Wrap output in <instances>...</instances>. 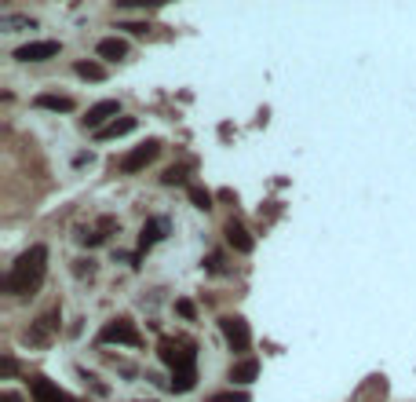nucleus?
Instances as JSON below:
<instances>
[{
  "label": "nucleus",
  "instance_id": "obj_12",
  "mask_svg": "<svg viewBox=\"0 0 416 402\" xmlns=\"http://www.w3.org/2000/svg\"><path fill=\"white\" fill-rule=\"evenodd\" d=\"M255 377H260V362L255 358H241L230 366V384H252Z\"/></svg>",
  "mask_w": 416,
  "mask_h": 402
},
{
  "label": "nucleus",
  "instance_id": "obj_25",
  "mask_svg": "<svg viewBox=\"0 0 416 402\" xmlns=\"http://www.w3.org/2000/svg\"><path fill=\"white\" fill-rule=\"evenodd\" d=\"M0 402H22V395H15V391H4V395H0Z\"/></svg>",
  "mask_w": 416,
  "mask_h": 402
},
{
  "label": "nucleus",
  "instance_id": "obj_1",
  "mask_svg": "<svg viewBox=\"0 0 416 402\" xmlns=\"http://www.w3.org/2000/svg\"><path fill=\"white\" fill-rule=\"evenodd\" d=\"M44 271H48V249L44 245H29V249L11 263L8 278H4V289L11 296H29L37 293L41 282H44Z\"/></svg>",
  "mask_w": 416,
  "mask_h": 402
},
{
  "label": "nucleus",
  "instance_id": "obj_5",
  "mask_svg": "<svg viewBox=\"0 0 416 402\" xmlns=\"http://www.w3.org/2000/svg\"><path fill=\"white\" fill-rule=\"evenodd\" d=\"M121 117V106H117V99H103V103H95V106H88V114H84V129H91V132H103L110 121H117Z\"/></svg>",
  "mask_w": 416,
  "mask_h": 402
},
{
  "label": "nucleus",
  "instance_id": "obj_4",
  "mask_svg": "<svg viewBox=\"0 0 416 402\" xmlns=\"http://www.w3.org/2000/svg\"><path fill=\"white\" fill-rule=\"evenodd\" d=\"M157 154H161V139H146V143H139L136 150H128L124 158H121V172H143Z\"/></svg>",
  "mask_w": 416,
  "mask_h": 402
},
{
  "label": "nucleus",
  "instance_id": "obj_22",
  "mask_svg": "<svg viewBox=\"0 0 416 402\" xmlns=\"http://www.w3.org/2000/svg\"><path fill=\"white\" fill-rule=\"evenodd\" d=\"M176 311L183 318H194V303H190V300H176Z\"/></svg>",
  "mask_w": 416,
  "mask_h": 402
},
{
  "label": "nucleus",
  "instance_id": "obj_11",
  "mask_svg": "<svg viewBox=\"0 0 416 402\" xmlns=\"http://www.w3.org/2000/svg\"><path fill=\"white\" fill-rule=\"evenodd\" d=\"M157 355H161V362H165V366L179 369L190 355H194V348H183V344H176V340H161V344H157Z\"/></svg>",
  "mask_w": 416,
  "mask_h": 402
},
{
  "label": "nucleus",
  "instance_id": "obj_9",
  "mask_svg": "<svg viewBox=\"0 0 416 402\" xmlns=\"http://www.w3.org/2000/svg\"><path fill=\"white\" fill-rule=\"evenodd\" d=\"M165 234H168V220H165V216H157V220H146V223H143V234H139V253L153 249V245L161 241Z\"/></svg>",
  "mask_w": 416,
  "mask_h": 402
},
{
  "label": "nucleus",
  "instance_id": "obj_14",
  "mask_svg": "<svg viewBox=\"0 0 416 402\" xmlns=\"http://www.w3.org/2000/svg\"><path fill=\"white\" fill-rule=\"evenodd\" d=\"M227 241L234 245L238 253H252V245H255V241H252V234H248L241 223H234V220L227 223Z\"/></svg>",
  "mask_w": 416,
  "mask_h": 402
},
{
  "label": "nucleus",
  "instance_id": "obj_17",
  "mask_svg": "<svg viewBox=\"0 0 416 402\" xmlns=\"http://www.w3.org/2000/svg\"><path fill=\"white\" fill-rule=\"evenodd\" d=\"M99 55L110 59V63H117V59L128 55V44H124L121 37H106V41H99Z\"/></svg>",
  "mask_w": 416,
  "mask_h": 402
},
{
  "label": "nucleus",
  "instance_id": "obj_21",
  "mask_svg": "<svg viewBox=\"0 0 416 402\" xmlns=\"http://www.w3.org/2000/svg\"><path fill=\"white\" fill-rule=\"evenodd\" d=\"M186 179V165H172V169H165V176H161V183H168V187H172V183H183Z\"/></svg>",
  "mask_w": 416,
  "mask_h": 402
},
{
  "label": "nucleus",
  "instance_id": "obj_18",
  "mask_svg": "<svg viewBox=\"0 0 416 402\" xmlns=\"http://www.w3.org/2000/svg\"><path fill=\"white\" fill-rule=\"evenodd\" d=\"M73 70H77V77H84V81H103V77H106V70H103L99 63H77Z\"/></svg>",
  "mask_w": 416,
  "mask_h": 402
},
{
  "label": "nucleus",
  "instance_id": "obj_23",
  "mask_svg": "<svg viewBox=\"0 0 416 402\" xmlns=\"http://www.w3.org/2000/svg\"><path fill=\"white\" fill-rule=\"evenodd\" d=\"M0 369H4V377H11L19 366H15V358H11V355H4V358H0Z\"/></svg>",
  "mask_w": 416,
  "mask_h": 402
},
{
  "label": "nucleus",
  "instance_id": "obj_13",
  "mask_svg": "<svg viewBox=\"0 0 416 402\" xmlns=\"http://www.w3.org/2000/svg\"><path fill=\"white\" fill-rule=\"evenodd\" d=\"M136 125H139L136 117H117V121H110V125L103 132H95V136H99V139H121L128 132H136Z\"/></svg>",
  "mask_w": 416,
  "mask_h": 402
},
{
  "label": "nucleus",
  "instance_id": "obj_15",
  "mask_svg": "<svg viewBox=\"0 0 416 402\" xmlns=\"http://www.w3.org/2000/svg\"><path fill=\"white\" fill-rule=\"evenodd\" d=\"M113 227H117V220H113V216H103V220H99V227H95V231H88V234H81V241H84V245H103V241L113 234Z\"/></svg>",
  "mask_w": 416,
  "mask_h": 402
},
{
  "label": "nucleus",
  "instance_id": "obj_24",
  "mask_svg": "<svg viewBox=\"0 0 416 402\" xmlns=\"http://www.w3.org/2000/svg\"><path fill=\"white\" fill-rule=\"evenodd\" d=\"M208 267H212V271H223V256L212 253V256H208Z\"/></svg>",
  "mask_w": 416,
  "mask_h": 402
},
{
  "label": "nucleus",
  "instance_id": "obj_3",
  "mask_svg": "<svg viewBox=\"0 0 416 402\" xmlns=\"http://www.w3.org/2000/svg\"><path fill=\"white\" fill-rule=\"evenodd\" d=\"M219 329H223V336H227L230 351H248L252 333H248V322H245L241 315H223V318H219Z\"/></svg>",
  "mask_w": 416,
  "mask_h": 402
},
{
  "label": "nucleus",
  "instance_id": "obj_20",
  "mask_svg": "<svg viewBox=\"0 0 416 402\" xmlns=\"http://www.w3.org/2000/svg\"><path fill=\"white\" fill-rule=\"evenodd\" d=\"M208 402H248V391H215L208 395Z\"/></svg>",
  "mask_w": 416,
  "mask_h": 402
},
{
  "label": "nucleus",
  "instance_id": "obj_6",
  "mask_svg": "<svg viewBox=\"0 0 416 402\" xmlns=\"http://www.w3.org/2000/svg\"><path fill=\"white\" fill-rule=\"evenodd\" d=\"M29 395H34V402H77L70 391H62L48 377H34V381H29Z\"/></svg>",
  "mask_w": 416,
  "mask_h": 402
},
{
  "label": "nucleus",
  "instance_id": "obj_7",
  "mask_svg": "<svg viewBox=\"0 0 416 402\" xmlns=\"http://www.w3.org/2000/svg\"><path fill=\"white\" fill-rule=\"evenodd\" d=\"M59 55V41H29L22 48H15V59L19 63H44V59Z\"/></svg>",
  "mask_w": 416,
  "mask_h": 402
},
{
  "label": "nucleus",
  "instance_id": "obj_19",
  "mask_svg": "<svg viewBox=\"0 0 416 402\" xmlns=\"http://www.w3.org/2000/svg\"><path fill=\"white\" fill-rule=\"evenodd\" d=\"M190 201H194L198 208H205V212L212 208V194L205 187H198V183H190Z\"/></svg>",
  "mask_w": 416,
  "mask_h": 402
},
{
  "label": "nucleus",
  "instance_id": "obj_2",
  "mask_svg": "<svg viewBox=\"0 0 416 402\" xmlns=\"http://www.w3.org/2000/svg\"><path fill=\"white\" fill-rule=\"evenodd\" d=\"M99 340L103 344H128V348H139L143 344V333L136 329V322H128V318H113L99 329Z\"/></svg>",
  "mask_w": 416,
  "mask_h": 402
},
{
  "label": "nucleus",
  "instance_id": "obj_10",
  "mask_svg": "<svg viewBox=\"0 0 416 402\" xmlns=\"http://www.w3.org/2000/svg\"><path fill=\"white\" fill-rule=\"evenodd\" d=\"M55 329H59V311H48L44 318H37V326H29L26 340H29V344H48Z\"/></svg>",
  "mask_w": 416,
  "mask_h": 402
},
{
  "label": "nucleus",
  "instance_id": "obj_8",
  "mask_svg": "<svg viewBox=\"0 0 416 402\" xmlns=\"http://www.w3.org/2000/svg\"><path fill=\"white\" fill-rule=\"evenodd\" d=\"M194 384H198V355H190L179 369H172L168 388H172V391H179V395H186V391H194Z\"/></svg>",
  "mask_w": 416,
  "mask_h": 402
},
{
  "label": "nucleus",
  "instance_id": "obj_16",
  "mask_svg": "<svg viewBox=\"0 0 416 402\" xmlns=\"http://www.w3.org/2000/svg\"><path fill=\"white\" fill-rule=\"evenodd\" d=\"M34 103H37L41 110H55V114H70V110H73V99H70V96H51V91L37 96Z\"/></svg>",
  "mask_w": 416,
  "mask_h": 402
}]
</instances>
